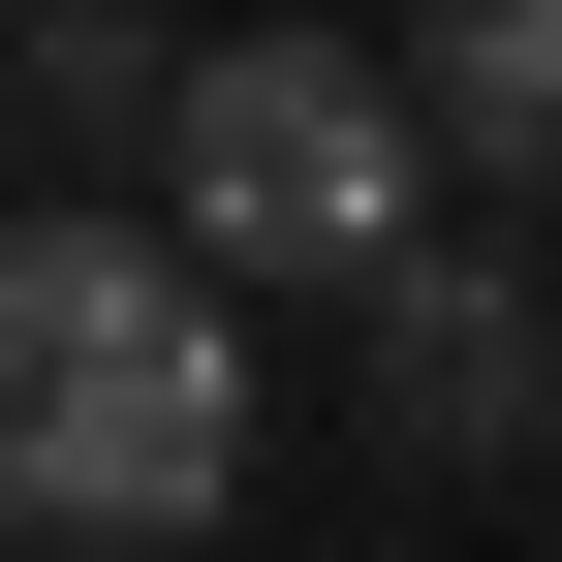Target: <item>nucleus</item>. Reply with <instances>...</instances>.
Here are the masks:
<instances>
[{
    "label": "nucleus",
    "mask_w": 562,
    "mask_h": 562,
    "mask_svg": "<svg viewBox=\"0 0 562 562\" xmlns=\"http://www.w3.org/2000/svg\"><path fill=\"white\" fill-rule=\"evenodd\" d=\"M250 501V281L188 220H0V531H220Z\"/></svg>",
    "instance_id": "obj_1"
},
{
    "label": "nucleus",
    "mask_w": 562,
    "mask_h": 562,
    "mask_svg": "<svg viewBox=\"0 0 562 562\" xmlns=\"http://www.w3.org/2000/svg\"><path fill=\"white\" fill-rule=\"evenodd\" d=\"M157 220L220 250V281H375L406 220H438V125H406L375 32H188V94H157Z\"/></svg>",
    "instance_id": "obj_2"
},
{
    "label": "nucleus",
    "mask_w": 562,
    "mask_h": 562,
    "mask_svg": "<svg viewBox=\"0 0 562 562\" xmlns=\"http://www.w3.org/2000/svg\"><path fill=\"white\" fill-rule=\"evenodd\" d=\"M344 344H375V438H406V469H562V313H531V250L406 220L375 281H344Z\"/></svg>",
    "instance_id": "obj_3"
},
{
    "label": "nucleus",
    "mask_w": 562,
    "mask_h": 562,
    "mask_svg": "<svg viewBox=\"0 0 562 562\" xmlns=\"http://www.w3.org/2000/svg\"><path fill=\"white\" fill-rule=\"evenodd\" d=\"M406 125H438V188H562V0H406Z\"/></svg>",
    "instance_id": "obj_4"
},
{
    "label": "nucleus",
    "mask_w": 562,
    "mask_h": 562,
    "mask_svg": "<svg viewBox=\"0 0 562 562\" xmlns=\"http://www.w3.org/2000/svg\"><path fill=\"white\" fill-rule=\"evenodd\" d=\"M157 94H188V32H157V0H32V32H0L32 188H63V157H157Z\"/></svg>",
    "instance_id": "obj_5"
},
{
    "label": "nucleus",
    "mask_w": 562,
    "mask_h": 562,
    "mask_svg": "<svg viewBox=\"0 0 562 562\" xmlns=\"http://www.w3.org/2000/svg\"><path fill=\"white\" fill-rule=\"evenodd\" d=\"M0 562H157V531H0Z\"/></svg>",
    "instance_id": "obj_6"
}]
</instances>
